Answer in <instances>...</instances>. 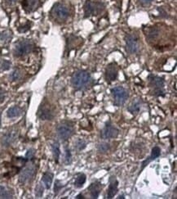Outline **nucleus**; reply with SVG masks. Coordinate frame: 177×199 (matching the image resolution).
<instances>
[{
    "label": "nucleus",
    "mask_w": 177,
    "mask_h": 199,
    "mask_svg": "<svg viewBox=\"0 0 177 199\" xmlns=\"http://www.w3.org/2000/svg\"><path fill=\"white\" fill-rule=\"evenodd\" d=\"M86 142L83 140V139H82V138H79L78 140L76 141L75 143H74V148H76V149L78 151H81L83 150V148H85L86 147Z\"/></svg>",
    "instance_id": "5701e85b"
},
{
    "label": "nucleus",
    "mask_w": 177,
    "mask_h": 199,
    "mask_svg": "<svg viewBox=\"0 0 177 199\" xmlns=\"http://www.w3.org/2000/svg\"><path fill=\"white\" fill-rule=\"evenodd\" d=\"M8 32H4L0 35V41L2 42H8L11 39V34H7Z\"/></svg>",
    "instance_id": "a878e982"
},
{
    "label": "nucleus",
    "mask_w": 177,
    "mask_h": 199,
    "mask_svg": "<svg viewBox=\"0 0 177 199\" xmlns=\"http://www.w3.org/2000/svg\"><path fill=\"white\" fill-rule=\"evenodd\" d=\"M154 0H140V2L144 4H149L150 3H152Z\"/></svg>",
    "instance_id": "7c9ffc66"
},
{
    "label": "nucleus",
    "mask_w": 177,
    "mask_h": 199,
    "mask_svg": "<svg viewBox=\"0 0 177 199\" xmlns=\"http://www.w3.org/2000/svg\"><path fill=\"white\" fill-rule=\"evenodd\" d=\"M16 135H17V133L16 131H9L8 133H7V135L3 138V143L6 146L11 144L12 142H14V140L16 138Z\"/></svg>",
    "instance_id": "f3484780"
},
{
    "label": "nucleus",
    "mask_w": 177,
    "mask_h": 199,
    "mask_svg": "<svg viewBox=\"0 0 177 199\" xmlns=\"http://www.w3.org/2000/svg\"><path fill=\"white\" fill-rule=\"evenodd\" d=\"M43 194V188L40 184H38L35 189V195L37 197H41Z\"/></svg>",
    "instance_id": "bb28decb"
},
{
    "label": "nucleus",
    "mask_w": 177,
    "mask_h": 199,
    "mask_svg": "<svg viewBox=\"0 0 177 199\" xmlns=\"http://www.w3.org/2000/svg\"><path fill=\"white\" fill-rule=\"evenodd\" d=\"M65 163L66 165H69V164L71 163V160H72V155H71L70 150L66 148L65 149Z\"/></svg>",
    "instance_id": "b1692460"
},
{
    "label": "nucleus",
    "mask_w": 177,
    "mask_h": 199,
    "mask_svg": "<svg viewBox=\"0 0 177 199\" xmlns=\"http://www.w3.org/2000/svg\"><path fill=\"white\" fill-rule=\"evenodd\" d=\"M91 80V75L86 71H79L73 74L71 83L76 90H83L86 88Z\"/></svg>",
    "instance_id": "f257e3e1"
},
{
    "label": "nucleus",
    "mask_w": 177,
    "mask_h": 199,
    "mask_svg": "<svg viewBox=\"0 0 177 199\" xmlns=\"http://www.w3.org/2000/svg\"><path fill=\"white\" fill-rule=\"evenodd\" d=\"M0 126H1V116H0Z\"/></svg>",
    "instance_id": "473e14b6"
},
{
    "label": "nucleus",
    "mask_w": 177,
    "mask_h": 199,
    "mask_svg": "<svg viewBox=\"0 0 177 199\" xmlns=\"http://www.w3.org/2000/svg\"><path fill=\"white\" fill-rule=\"evenodd\" d=\"M118 66L115 63H110L108 65L105 70V79L107 82L111 83L112 81H114L118 77Z\"/></svg>",
    "instance_id": "9d476101"
},
{
    "label": "nucleus",
    "mask_w": 177,
    "mask_h": 199,
    "mask_svg": "<svg viewBox=\"0 0 177 199\" xmlns=\"http://www.w3.org/2000/svg\"><path fill=\"white\" fill-rule=\"evenodd\" d=\"M109 144L108 143H102V144H100L99 145V150L101 152H106L108 149H109Z\"/></svg>",
    "instance_id": "cd10ccee"
},
{
    "label": "nucleus",
    "mask_w": 177,
    "mask_h": 199,
    "mask_svg": "<svg viewBox=\"0 0 177 199\" xmlns=\"http://www.w3.org/2000/svg\"><path fill=\"white\" fill-rule=\"evenodd\" d=\"M11 62L5 60L0 61V71H5V70H8L10 68Z\"/></svg>",
    "instance_id": "393cba45"
},
{
    "label": "nucleus",
    "mask_w": 177,
    "mask_h": 199,
    "mask_svg": "<svg viewBox=\"0 0 177 199\" xmlns=\"http://www.w3.org/2000/svg\"><path fill=\"white\" fill-rule=\"evenodd\" d=\"M0 198H12V195L8 189L2 185H0Z\"/></svg>",
    "instance_id": "412c9836"
},
{
    "label": "nucleus",
    "mask_w": 177,
    "mask_h": 199,
    "mask_svg": "<svg viewBox=\"0 0 177 199\" xmlns=\"http://www.w3.org/2000/svg\"><path fill=\"white\" fill-rule=\"evenodd\" d=\"M52 179H53V175L50 172H47L43 175L42 181L44 184L47 189H50L52 184Z\"/></svg>",
    "instance_id": "6ab92c4d"
},
{
    "label": "nucleus",
    "mask_w": 177,
    "mask_h": 199,
    "mask_svg": "<svg viewBox=\"0 0 177 199\" xmlns=\"http://www.w3.org/2000/svg\"><path fill=\"white\" fill-rule=\"evenodd\" d=\"M35 174V167L33 165L28 166L27 167H25L21 173L20 174V177H19V181L21 184H25L28 183L30 180L33 179L34 175Z\"/></svg>",
    "instance_id": "6e6552de"
},
{
    "label": "nucleus",
    "mask_w": 177,
    "mask_h": 199,
    "mask_svg": "<svg viewBox=\"0 0 177 199\" xmlns=\"http://www.w3.org/2000/svg\"><path fill=\"white\" fill-rule=\"evenodd\" d=\"M34 48L33 43L29 40L19 41L14 49V55L16 57H23L30 53Z\"/></svg>",
    "instance_id": "20e7f679"
},
{
    "label": "nucleus",
    "mask_w": 177,
    "mask_h": 199,
    "mask_svg": "<svg viewBox=\"0 0 177 199\" xmlns=\"http://www.w3.org/2000/svg\"><path fill=\"white\" fill-rule=\"evenodd\" d=\"M111 94L114 105H116L118 107L123 105L128 98L127 90L121 86L113 88L111 90Z\"/></svg>",
    "instance_id": "f03ea898"
},
{
    "label": "nucleus",
    "mask_w": 177,
    "mask_h": 199,
    "mask_svg": "<svg viewBox=\"0 0 177 199\" xmlns=\"http://www.w3.org/2000/svg\"><path fill=\"white\" fill-rule=\"evenodd\" d=\"M23 111L20 107H17V106H13V107H10L7 112V116L9 118H14L17 117L19 116L22 114Z\"/></svg>",
    "instance_id": "dca6fc26"
},
{
    "label": "nucleus",
    "mask_w": 177,
    "mask_h": 199,
    "mask_svg": "<svg viewBox=\"0 0 177 199\" xmlns=\"http://www.w3.org/2000/svg\"><path fill=\"white\" fill-rule=\"evenodd\" d=\"M118 135H119V130L110 124L105 125V126L103 128V130H101V137L103 139L116 138Z\"/></svg>",
    "instance_id": "1a4fd4ad"
},
{
    "label": "nucleus",
    "mask_w": 177,
    "mask_h": 199,
    "mask_svg": "<svg viewBox=\"0 0 177 199\" xmlns=\"http://www.w3.org/2000/svg\"><path fill=\"white\" fill-rule=\"evenodd\" d=\"M150 86L153 88L155 95H162L164 89V79L158 76H150Z\"/></svg>",
    "instance_id": "423d86ee"
},
{
    "label": "nucleus",
    "mask_w": 177,
    "mask_h": 199,
    "mask_svg": "<svg viewBox=\"0 0 177 199\" xmlns=\"http://www.w3.org/2000/svg\"><path fill=\"white\" fill-rule=\"evenodd\" d=\"M126 50L131 54H134L139 50V41L135 35H128L126 37Z\"/></svg>",
    "instance_id": "0eeeda50"
},
{
    "label": "nucleus",
    "mask_w": 177,
    "mask_h": 199,
    "mask_svg": "<svg viewBox=\"0 0 177 199\" xmlns=\"http://www.w3.org/2000/svg\"><path fill=\"white\" fill-rule=\"evenodd\" d=\"M104 5L102 3L99 2H92L87 0L84 4V13L85 17L98 15L104 10Z\"/></svg>",
    "instance_id": "7ed1b4c3"
},
{
    "label": "nucleus",
    "mask_w": 177,
    "mask_h": 199,
    "mask_svg": "<svg viewBox=\"0 0 177 199\" xmlns=\"http://www.w3.org/2000/svg\"><path fill=\"white\" fill-rule=\"evenodd\" d=\"M140 101L138 99L133 101L128 107V111L133 115H136L140 112Z\"/></svg>",
    "instance_id": "a211bd4d"
},
{
    "label": "nucleus",
    "mask_w": 177,
    "mask_h": 199,
    "mask_svg": "<svg viewBox=\"0 0 177 199\" xmlns=\"http://www.w3.org/2000/svg\"><path fill=\"white\" fill-rule=\"evenodd\" d=\"M52 153H53L54 158L56 162H58L59 157L61 155V150H60V145L58 143H54L52 144Z\"/></svg>",
    "instance_id": "4be33fe9"
},
{
    "label": "nucleus",
    "mask_w": 177,
    "mask_h": 199,
    "mask_svg": "<svg viewBox=\"0 0 177 199\" xmlns=\"http://www.w3.org/2000/svg\"><path fill=\"white\" fill-rule=\"evenodd\" d=\"M38 115L42 120H51L53 118V112L48 105H42L39 107Z\"/></svg>",
    "instance_id": "f8f14e48"
},
{
    "label": "nucleus",
    "mask_w": 177,
    "mask_h": 199,
    "mask_svg": "<svg viewBox=\"0 0 177 199\" xmlns=\"http://www.w3.org/2000/svg\"><path fill=\"white\" fill-rule=\"evenodd\" d=\"M76 198L79 199V198H84V197H83V196L82 195V194H79V195H78V196L76 197Z\"/></svg>",
    "instance_id": "2f4dec72"
},
{
    "label": "nucleus",
    "mask_w": 177,
    "mask_h": 199,
    "mask_svg": "<svg viewBox=\"0 0 177 199\" xmlns=\"http://www.w3.org/2000/svg\"><path fill=\"white\" fill-rule=\"evenodd\" d=\"M34 150H32V149H30V150L27 152V153H26V157L27 158H32L34 157Z\"/></svg>",
    "instance_id": "c756f323"
},
{
    "label": "nucleus",
    "mask_w": 177,
    "mask_h": 199,
    "mask_svg": "<svg viewBox=\"0 0 177 199\" xmlns=\"http://www.w3.org/2000/svg\"><path fill=\"white\" fill-rule=\"evenodd\" d=\"M86 182V175L84 174H79V175L77 176V178L74 182V186L76 188H81L83 186V184Z\"/></svg>",
    "instance_id": "aec40b11"
},
{
    "label": "nucleus",
    "mask_w": 177,
    "mask_h": 199,
    "mask_svg": "<svg viewBox=\"0 0 177 199\" xmlns=\"http://www.w3.org/2000/svg\"><path fill=\"white\" fill-rule=\"evenodd\" d=\"M160 155H161V149H160L158 146H156V147H154V148L152 149L151 155H150V156H149V157H148V158L143 162V164H142L141 170H143L145 166H148V164H149L150 161H154V160H155V159H157Z\"/></svg>",
    "instance_id": "4468645a"
},
{
    "label": "nucleus",
    "mask_w": 177,
    "mask_h": 199,
    "mask_svg": "<svg viewBox=\"0 0 177 199\" xmlns=\"http://www.w3.org/2000/svg\"><path fill=\"white\" fill-rule=\"evenodd\" d=\"M20 72L18 70H16L15 72H13L12 75V77L13 80H16L20 78Z\"/></svg>",
    "instance_id": "c85d7f7f"
},
{
    "label": "nucleus",
    "mask_w": 177,
    "mask_h": 199,
    "mask_svg": "<svg viewBox=\"0 0 177 199\" xmlns=\"http://www.w3.org/2000/svg\"><path fill=\"white\" fill-rule=\"evenodd\" d=\"M118 184L119 182L116 179L115 177L112 176L109 180V189H108V193H107V198H113L116 193H118Z\"/></svg>",
    "instance_id": "ddd939ff"
},
{
    "label": "nucleus",
    "mask_w": 177,
    "mask_h": 199,
    "mask_svg": "<svg viewBox=\"0 0 177 199\" xmlns=\"http://www.w3.org/2000/svg\"><path fill=\"white\" fill-rule=\"evenodd\" d=\"M73 128L72 126L66 124L61 125L57 128V134L58 136L62 139V140H66L68 139L73 134Z\"/></svg>",
    "instance_id": "9b49d317"
},
{
    "label": "nucleus",
    "mask_w": 177,
    "mask_h": 199,
    "mask_svg": "<svg viewBox=\"0 0 177 199\" xmlns=\"http://www.w3.org/2000/svg\"><path fill=\"white\" fill-rule=\"evenodd\" d=\"M51 15L59 20H65L69 17V12L68 8L62 3H57L51 9Z\"/></svg>",
    "instance_id": "39448f33"
},
{
    "label": "nucleus",
    "mask_w": 177,
    "mask_h": 199,
    "mask_svg": "<svg viewBox=\"0 0 177 199\" xmlns=\"http://www.w3.org/2000/svg\"><path fill=\"white\" fill-rule=\"evenodd\" d=\"M101 184L99 182H95L89 186L88 190L90 191V194L92 198H97L99 197V194L101 191Z\"/></svg>",
    "instance_id": "2eb2a0df"
}]
</instances>
